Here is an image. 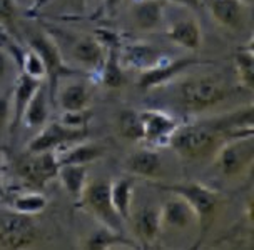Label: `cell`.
Listing matches in <instances>:
<instances>
[{
	"label": "cell",
	"mask_w": 254,
	"mask_h": 250,
	"mask_svg": "<svg viewBox=\"0 0 254 250\" xmlns=\"http://www.w3.org/2000/svg\"><path fill=\"white\" fill-rule=\"evenodd\" d=\"M49 120V89L45 82L39 85L32 99L27 103L24 115H22V122L25 127L30 129H40L45 122Z\"/></svg>",
	"instance_id": "cell-18"
},
{
	"label": "cell",
	"mask_w": 254,
	"mask_h": 250,
	"mask_svg": "<svg viewBox=\"0 0 254 250\" xmlns=\"http://www.w3.org/2000/svg\"><path fill=\"white\" fill-rule=\"evenodd\" d=\"M70 58L84 70L99 72L106 58V47L99 39L82 35L70 47Z\"/></svg>",
	"instance_id": "cell-13"
},
{
	"label": "cell",
	"mask_w": 254,
	"mask_h": 250,
	"mask_svg": "<svg viewBox=\"0 0 254 250\" xmlns=\"http://www.w3.org/2000/svg\"><path fill=\"white\" fill-rule=\"evenodd\" d=\"M42 240L40 225L34 215H25L15 210L0 213V249H30Z\"/></svg>",
	"instance_id": "cell-3"
},
{
	"label": "cell",
	"mask_w": 254,
	"mask_h": 250,
	"mask_svg": "<svg viewBox=\"0 0 254 250\" xmlns=\"http://www.w3.org/2000/svg\"><path fill=\"white\" fill-rule=\"evenodd\" d=\"M99 74H101L102 84L106 85L107 89L124 87L126 75H124V69H122L119 50L116 47H111L107 50L106 58H104V63H102L101 70H99Z\"/></svg>",
	"instance_id": "cell-25"
},
{
	"label": "cell",
	"mask_w": 254,
	"mask_h": 250,
	"mask_svg": "<svg viewBox=\"0 0 254 250\" xmlns=\"http://www.w3.org/2000/svg\"><path fill=\"white\" fill-rule=\"evenodd\" d=\"M102 147L92 142H85V140H79L74 142L67 147H64L62 150H59L57 158H59V165L62 163H77V165H87V163L97 160L102 155Z\"/></svg>",
	"instance_id": "cell-20"
},
{
	"label": "cell",
	"mask_w": 254,
	"mask_h": 250,
	"mask_svg": "<svg viewBox=\"0 0 254 250\" xmlns=\"http://www.w3.org/2000/svg\"><path fill=\"white\" fill-rule=\"evenodd\" d=\"M196 63H197L196 58H178V60L162 58L156 65L140 72L137 85L144 90L157 89V87H161V85L167 84L169 80L176 79V77L183 74L186 69L196 65Z\"/></svg>",
	"instance_id": "cell-9"
},
{
	"label": "cell",
	"mask_w": 254,
	"mask_h": 250,
	"mask_svg": "<svg viewBox=\"0 0 254 250\" xmlns=\"http://www.w3.org/2000/svg\"><path fill=\"white\" fill-rule=\"evenodd\" d=\"M162 189L183 197L190 207L194 208L199 222L211 220L212 213L216 212L219 205V194L216 190H211L206 185L199 182H188V184H171L162 185Z\"/></svg>",
	"instance_id": "cell-8"
},
{
	"label": "cell",
	"mask_w": 254,
	"mask_h": 250,
	"mask_svg": "<svg viewBox=\"0 0 254 250\" xmlns=\"http://www.w3.org/2000/svg\"><path fill=\"white\" fill-rule=\"evenodd\" d=\"M129 242L130 240H127L122 237V235H119V232L104 227V229L94 232L92 235H89V237L84 240V247L90 250H106L112 247H122V245L132 247V244H129Z\"/></svg>",
	"instance_id": "cell-28"
},
{
	"label": "cell",
	"mask_w": 254,
	"mask_h": 250,
	"mask_svg": "<svg viewBox=\"0 0 254 250\" xmlns=\"http://www.w3.org/2000/svg\"><path fill=\"white\" fill-rule=\"evenodd\" d=\"M121 2H122V0H104V3H106L107 10H112V8H116Z\"/></svg>",
	"instance_id": "cell-37"
},
{
	"label": "cell",
	"mask_w": 254,
	"mask_h": 250,
	"mask_svg": "<svg viewBox=\"0 0 254 250\" xmlns=\"http://www.w3.org/2000/svg\"><path fill=\"white\" fill-rule=\"evenodd\" d=\"M126 170L142 179H157L162 170L161 155L154 149H140L126 158Z\"/></svg>",
	"instance_id": "cell-15"
},
{
	"label": "cell",
	"mask_w": 254,
	"mask_h": 250,
	"mask_svg": "<svg viewBox=\"0 0 254 250\" xmlns=\"http://www.w3.org/2000/svg\"><path fill=\"white\" fill-rule=\"evenodd\" d=\"M244 2H246L248 5H251V3H253V0H244Z\"/></svg>",
	"instance_id": "cell-39"
},
{
	"label": "cell",
	"mask_w": 254,
	"mask_h": 250,
	"mask_svg": "<svg viewBox=\"0 0 254 250\" xmlns=\"http://www.w3.org/2000/svg\"><path fill=\"white\" fill-rule=\"evenodd\" d=\"M164 0H137L132 7L134 24L142 30H154L162 24Z\"/></svg>",
	"instance_id": "cell-19"
},
{
	"label": "cell",
	"mask_w": 254,
	"mask_h": 250,
	"mask_svg": "<svg viewBox=\"0 0 254 250\" xmlns=\"http://www.w3.org/2000/svg\"><path fill=\"white\" fill-rule=\"evenodd\" d=\"M134 182L130 177L116 179L111 182V200L117 215L122 220H130L132 213V197H134Z\"/></svg>",
	"instance_id": "cell-23"
},
{
	"label": "cell",
	"mask_w": 254,
	"mask_h": 250,
	"mask_svg": "<svg viewBox=\"0 0 254 250\" xmlns=\"http://www.w3.org/2000/svg\"><path fill=\"white\" fill-rule=\"evenodd\" d=\"M57 179L72 199L79 200L87 185V169L85 165H77V163H62L59 165Z\"/></svg>",
	"instance_id": "cell-22"
},
{
	"label": "cell",
	"mask_w": 254,
	"mask_h": 250,
	"mask_svg": "<svg viewBox=\"0 0 254 250\" xmlns=\"http://www.w3.org/2000/svg\"><path fill=\"white\" fill-rule=\"evenodd\" d=\"M117 129L122 139L129 142H142L144 140V125L140 119V112L124 110L117 119Z\"/></svg>",
	"instance_id": "cell-27"
},
{
	"label": "cell",
	"mask_w": 254,
	"mask_h": 250,
	"mask_svg": "<svg viewBox=\"0 0 254 250\" xmlns=\"http://www.w3.org/2000/svg\"><path fill=\"white\" fill-rule=\"evenodd\" d=\"M211 17L229 30H241L248 22L249 5L244 0H207Z\"/></svg>",
	"instance_id": "cell-12"
},
{
	"label": "cell",
	"mask_w": 254,
	"mask_h": 250,
	"mask_svg": "<svg viewBox=\"0 0 254 250\" xmlns=\"http://www.w3.org/2000/svg\"><path fill=\"white\" fill-rule=\"evenodd\" d=\"M19 67L22 69V74L29 75L32 79H37V80L47 79V69H45L44 60L32 49L24 50V55H22Z\"/></svg>",
	"instance_id": "cell-31"
},
{
	"label": "cell",
	"mask_w": 254,
	"mask_h": 250,
	"mask_svg": "<svg viewBox=\"0 0 254 250\" xmlns=\"http://www.w3.org/2000/svg\"><path fill=\"white\" fill-rule=\"evenodd\" d=\"M12 124V99L10 94H0V139L5 135Z\"/></svg>",
	"instance_id": "cell-33"
},
{
	"label": "cell",
	"mask_w": 254,
	"mask_h": 250,
	"mask_svg": "<svg viewBox=\"0 0 254 250\" xmlns=\"http://www.w3.org/2000/svg\"><path fill=\"white\" fill-rule=\"evenodd\" d=\"M29 49L34 50L37 55L42 58L45 63V69H47V79L51 80V87L59 80V77L65 74V63H64V57L59 50L56 40L49 37L47 34H34L29 40Z\"/></svg>",
	"instance_id": "cell-10"
},
{
	"label": "cell",
	"mask_w": 254,
	"mask_h": 250,
	"mask_svg": "<svg viewBox=\"0 0 254 250\" xmlns=\"http://www.w3.org/2000/svg\"><path fill=\"white\" fill-rule=\"evenodd\" d=\"M167 37L171 42L188 50H197L202 44V30L197 20L194 19H183L176 24H172L167 29Z\"/></svg>",
	"instance_id": "cell-17"
},
{
	"label": "cell",
	"mask_w": 254,
	"mask_h": 250,
	"mask_svg": "<svg viewBox=\"0 0 254 250\" xmlns=\"http://www.w3.org/2000/svg\"><path fill=\"white\" fill-rule=\"evenodd\" d=\"M79 202L92 213L104 227L119 232L122 229V219L117 215L111 200V182L94 180L87 182Z\"/></svg>",
	"instance_id": "cell-5"
},
{
	"label": "cell",
	"mask_w": 254,
	"mask_h": 250,
	"mask_svg": "<svg viewBox=\"0 0 254 250\" xmlns=\"http://www.w3.org/2000/svg\"><path fill=\"white\" fill-rule=\"evenodd\" d=\"M0 194H2V169H0Z\"/></svg>",
	"instance_id": "cell-38"
},
{
	"label": "cell",
	"mask_w": 254,
	"mask_h": 250,
	"mask_svg": "<svg viewBox=\"0 0 254 250\" xmlns=\"http://www.w3.org/2000/svg\"><path fill=\"white\" fill-rule=\"evenodd\" d=\"M140 119L144 125V142L149 145H162L167 144L172 135V132L178 129L179 120L169 113L149 108L140 112Z\"/></svg>",
	"instance_id": "cell-11"
},
{
	"label": "cell",
	"mask_w": 254,
	"mask_h": 250,
	"mask_svg": "<svg viewBox=\"0 0 254 250\" xmlns=\"http://www.w3.org/2000/svg\"><path fill=\"white\" fill-rule=\"evenodd\" d=\"M59 158L54 150L47 152H27L17 160V174L27 185L44 189L51 180L57 179Z\"/></svg>",
	"instance_id": "cell-6"
},
{
	"label": "cell",
	"mask_w": 254,
	"mask_h": 250,
	"mask_svg": "<svg viewBox=\"0 0 254 250\" xmlns=\"http://www.w3.org/2000/svg\"><path fill=\"white\" fill-rule=\"evenodd\" d=\"M254 160L253 135L249 137H233L224 140L214 152V163L221 175L238 177L243 175Z\"/></svg>",
	"instance_id": "cell-4"
},
{
	"label": "cell",
	"mask_w": 254,
	"mask_h": 250,
	"mask_svg": "<svg viewBox=\"0 0 254 250\" xmlns=\"http://www.w3.org/2000/svg\"><path fill=\"white\" fill-rule=\"evenodd\" d=\"M87 129H69L61 122H45L40 132L29 142L27 152H59L67 145L85 139Z\"/></svg>",
	"instance_id": "cell-7"
},
{
	"label": "cell",
	"mask_w": 254,
	"mask_h": 250,
	"mask_svg": "<svg viewBox=\"0 0 254 250\" xmlns=\"http://www.w3.org/2000/svg\"><path fill=\"white\" fill-rule=\"evenodd\" d=\"M15 15H17L15 0H0V27L10 24L15 19Z\"/></svg>",
	"instance_id": "cell-34"
},
{
	"label": "cell",
	"mask_w": 254,
	"mask_h": 250,
	"mask_svg": "<svg viewBox=\"0 0 254 250\" xmlns=\"http://www.w3.org/2000/svg\"><path fill=\"white\" fill-rule=\"evenodd\" d=\"M90 117H92V113H90L89 108H84V110H62L59 122L69 127V129H87Z\"/></svg>",
	"instance_id": "cell-32"
},
{
	"label": "cell",
	"mask_w": 254,
	"mask_h": 250,
	"mask_svg": "<svg viewBox=\"0 0 254 250\" xmlns=\"http://www.w3.org/2000/svg\"><path fill=\"white\" fill-rule=\"evenodd\" d=\"M45 207H47V199L37 190L22 192L12 202V210L25 213V215H39L45 210Z\"/></svg>",
	"instance_id": "cell-30"
},
{
	"label": "cell",
	"mask_w": 254,
	"mask_h": 250,
	"mask_svg": "<svg viewBox=\"0 0 254 250\" xmlns=\"http://www.w3.org/2000/svg\"><path fill=\"white\" fill-rule=\"evenodd\" d=\"M8 72V53L0 49V80L7 75Z\"/></svg>",
	"instance_id": "cell-35"
},
{
	"label": "cell",
	"mask_w": 254,
	"mask_h": 250,
	"mask_svg": "<svg viewBox=\"0 0 254 250\" xmlns=\"http://www.w3.org/2000/svg\"><path fill=\"white\" fill-rule=\"evenodd\" d=\"M226 135L228 130L224 124L217 127L209 124H179L167 144L186 160H199L212 155L226 140Z\"/></svg>",
	"instance_id": "cell-1"
},
{
	"label": "cell",
	"mask_w": 254,
	"mask_h": 250,
	"mask_svg": "<svg viewBox=\"0 0 254 250\" xmlns=\"http://www.w3.org/2000/svg\"><path fill=\"white\" fill-rule=\"evenodd\" d=\"M62 110H84L90 105V90L85 84H69L59 92Z\"/></svg>",
	"instance_id": "cell-26"
},
{
	"label": "cell",
	"mask_w": 254,
	"mask_h": 250,
	"mask_svg": "<svg viewBox=\"0 0 254 250\" xmlns=\"http://www.w3.org/2000/svg\"><path fill=\"white\" fill-rule=\"evenodd\" d=\"M121 62H124L126 65L129 67H135L140 72L149 69V67L156 65L162 60L161 53L157 50H154L151 45H142V44H135V45H129V47L124 49V52H119Z\"/></svg>",
	"instance_id": "cell-24"
},
{
	"label": "cell",
	"mask_w": 254,
	"mask_h": 250,
	"mask_svg": "<svg viewBox=\"0 0 254 250\" xmlns=\"http://www.w3.org/2000/svg\"><path fill=\"white\" fill-rule=\"evenodd\" d=\"M161 220L162 225L171 227V229L176 230H184L192 224H196V222H199L194 208L183 197H179V195H176L174 199H169L162 205Z\"/></svg>",
	"instance_id": "cell-14"
},
{
	"label": "cell",
	"mask_w": 254,
	"mask_h": 250,
	"mask_svg": "<svg viewBox=\"0 0 254 250\" xmlns=\"http://www.w3.org/2000/svg\"><path fill=\"white\" fill-rule=\"evenodd\" d=\"M164 2H174V3H181V5L186 7H197L199 5V0H164Z\"/></svg>",
	"instance_id": "cell-36"
},
{
	"label": "cell",
	"mask_w": 254,
	"mask_h": 250,
	"mask_svg": "<svg viewBox=\"0 0 254 250\" xmlns=\"http://www.w3.org/2000/svg\"><path fill=\"white\" fill-rule=\"evenodd\" d=\"M229 97V87L214 75H192L178 85V100L186 110L214 108Z\"/></svg>",
	"instance_id": "cell-2"
},
{
	"label": "cell",
	"mask_w": 254,
	"mask_h": 250,
	"mask_svg": "<svg viewBox=\"0 0 254 250\" xmlns=\"http://www.w3.org/2000/svg\"><path fill=\"white\" fill-rule=\"evenodd\" d=\"M132 225L135 230V235L140 242L152 244L156 242L159 234H161L162 220H161V208L156 207H142L135 213H130Z\"/></svg>",
	"instance_id": "cell-16"
},
{
	"label": "cell",
	"mask_w": 254,
	"mask_h": 250,
	"mask_svg": "<svg viewBox=\"0 0 254 250\" xmlns=\"http://www.w3.org/2000/svg\"><path fill=\"white\" fill-rule=\"evenodd\" d=\"M44 80H37L32 79V77L20 74L19 79L15 82V87H13L10 99H12V124L17 125L22 122V115H24V110L29 103V100L32 99L35 90L39 89V85L42 84Z\"/></svg>",
	"instance_id": "cell-21"
},
{
	"label": "cell",
	"mask_w": 254,
	"mask_h": 250,
	"mask_svg": "<svg viewBox=\"0 0 254 250\" xmlns=\"http://www.w3.org/2000/svg\"><path fill=\"white\" fill-rule=\"evenodd\" d=\"M234 65H236V74H238L239 84H241L244 89L253 90L254 87V53H253L251 44H249L248 47H243L236 53Z\"/></svg>",
	"instance_id": "cell-29"
}]
</instances>
